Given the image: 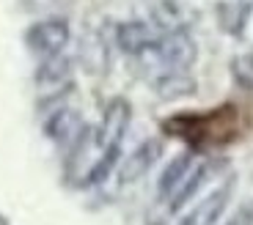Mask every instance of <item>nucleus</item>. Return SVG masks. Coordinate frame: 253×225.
Instances as JSON below:
<instances>
[{
    "instance_id": "1",
    "label": "nucleus",
    "mask_w": 253,
    "mask_h": 225,
    "mask_svg": "<svg viewBox=\"0 0 253 225\" xmlns=\"http://www.w3.org/2000/svg\"><path fill=\"white\" fill-rule=\"evenodd\" d=\"M66 41H69V25L63 19H44L28 33V44L39 55H58L66 47Z\"/></svg>"
},
{
    "instance_id": "2",
    "label": "nucleus",
    "mask_w": 253,
    "mask_h": 225,
    "mask_svg": "<svg viewBox=\"0 0 253 225\" xmlns=\"http://www.w3.org/2000/svg\"><path fill=\"white\" fill-rule=\"evenodd\" d=\"M228 198H231V184H223V187L212 189L207 198H201L196 206L184 214L179 225H217L220 214L226 212Z\"/></svg>"
},
{
    "instance_id": "3",
    "label": "nucleus",
    "mask_w": 253,
    "mask_h": 225,
    "mask_svg": "<svg viewBox=\"0 0 253 225\" xmlns=\"http://www.w3.org/2000/svg\"><path fill=\"white\" fill-rule=\"evenodd\" d=\"M126 124H129V107H126V102L124 99L110 102L108 112H105V121H102V129H99V135H96L99 143H102V151L119 149Z\"/></svg>"
},
{
    "instance_id": "4",
    "label": "nucleus",
    "mask_w": 253,
    "mask_h": 225,
    "mask_svg": "<svg viewBox=\"0 0 253 225\" xmlns=\"http://www.w3.org/2000/svg\"><path fill=\"white\" fill-rule=\"evenodd\" d=\"M157 156H160V143H157V140H146V143H140L138 149H135L132 154H129L124 162H121V168H119V182H121V184L138 182L140 176H146V170L154 165V159H157Z\"/></svg>"
},
{
    "instance_id": "5",
    "label": "nucleus",
    "mask_w": 253,
    "mask_h": 225,
    "mask_svg": "<svg viewBox=\"0 0 253 225\" xmlns=\"http://www.w3.org/2000/svg\"><path fill=\"white\" fill-rule=\"evenodd\" d=\"M212 170H215V162H209V159H207V162H196V165H193V170L187 173V179H184V182L176 187V192H173L171 198H168L171 209L184 206V203H187V200L193 198V195H196L198 189H201V184L207 182L209 176H212Z\"/></svg>"
},
{
    "instance_id": "6",
    "label": "nucleus",
    "mask_w": 253,
    "mask_h": 225,
    "mask_svg": "<svg viewBox=\"0 0 253 225\" xmlns=\"http://www.w3.org/2000/svg\"><path fill=\"white\" fill-rule=\"evenodd\" d=\"M193 165H196V156L193 154H179L176 159H171V165H168V168L163 170V176H160V195H163V198H171L179 184L187 179Z\"/></svg>"
},
{
    "instance_id": "7",
    "label": "nucleus",
    "mask_w": 253,
    "mask_h": 225,
    "mask_svg": "<svg viewBox=\"0 0 253 225\" xmlns=\"http://www.w3.org/2000/svg\"><path fill=\"white\" fill-rule=\"evenodd\" d=\"M154 36L143 22H126L119 28V44L124 52H146L152 47Z\"/></svg>"
},
{
    "instance_id": "8",
    "label": "nucleus",
    "mask_w": 253,
    "mask_h": 225,
    "mask_svg": "<svg viewBox=\"0 0 253 225\" xmlns=\"http://www.w3.org/2000/svg\"><path fill=\"white\" fill-rule=\"evenodd\" d=\"M160 52H163L173 66H187V63L196 58V47H193V41H190L187 36H173L171 41L163 44Z\"/></svg>"
},
{
    "instance_id": "9",
    "label": "nucleus",
    "mask_w": 253,
    "mask_h": 225,
    "mask_svg": "<svg viewBox=\"0 0 253 225\" xmlns=\"http://www.w3.org/2000/svg\"><path fill=\"white\" fill-rule=\"evenodd\" d=\"M234 77H237V82H240V85L253 88V52L240 55L234 61Z\"/></svg>"
},
{
    "instance_id": "10",
    "label": "nucleus",
    "mask_w": 253,
    "mask_h": 225,
    "mask_svg": "<svg viewBox=\"0 0 253 225\" xmlns=\"http://www.w3.org/2000/svg\"><path fill=\"white\" fill-rule=\"evenodd\" d=\"M223 225H253V200H245Z\"/></svg>"
},
{
    "instance_id": "11",
    "label": "nucleus",
    "mask_w": 253,
    "mask_h": 225,
    "mask_svg": "<svg viewBox=\"0 0 253 225\" xmlns=\"http://www.w3.org/2000/svg\"><path fill=\"white\" fill-rule=\"evenodd\" d=\"M69 118H72V112H61V115L55 118V124H66ZM72 135H75L72 129H66V132H55V138H58V140H63V138H72Z\"/></svg>"
}]
</instances>
